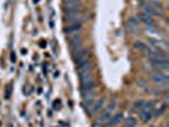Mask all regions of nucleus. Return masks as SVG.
I'll return each instance as SVG.
<instances>
[{
	"label": "nucleus",
	"mask_w": 169,
	"mask_h": 127,
	"mask_svg": "<svg viewBox=\"0 0 169 127\" xmlns=\"http://www.w3.org/2000/svg\"><path fill=\"white\" fill-rule=\"evenodd\" d=\"M139 24H140V22H139L137 17H130L129 20H127V28H129V31L132 32L133 34H136V33L140 32Z\"/></svg>",
	"instance_id": "39448f33"
},
{
	"label": "nucleus",
	"mask_w": 169,
	"mask_h": 127,
	"mask_svg": "<svg viewBox=\"0 0 169 127\" xmlns=\"http://www.w3.org/2000/svg\"><path fill=\"white\" fill-rule=\"evenodd\" d=\"M137 19H139V22H143L147 27H153L154 26V19H153V17L151 15H147V14H145V13H140L139 15H137Z\"/></svg>",
	"instance_id": "1a4fd4ad"
},
{
	"label": "nucleus",
	"mask_w": 169,
	"mask_h": 127,
	"mask_svg": "<svg viewBox=\"0 0 169 127\" xmlns=\"http://www.w3.org/2000/svg\"><path fill=\"white\" fill-rule=\"evenodd\" d=\"M144 103L145 102H143V101H137V102H135V104H133V108H135V109H141Z\"/></svg>",
	"instance_id": "412c9836"
},
{
	"label": "nucleus",
	"mask_w": 169,
	"mask_h": 127,
	"mask_svg": "<svg viewBox=\"0 0 169 127\" xmlns=\"http://www.w3.org/2000/svg\"><path fill=\"white\" fill-rule=\"evenodd\" d=\"M104 127H111V126H104Z\"/></svg>",
	"instance_id": "b1692460"
},
{
	"label": "nucleus",
	"mask_w": 169,
	"mask_h": 127,
	"mask_svg": "<svg viewBox=\"0 0 169 127\" xmlns=\"http://www.w3.org/2000/svg\"><path fill=\"white\" fill-rule=\"evenodd\" d=\"M104 104H105V99H104V98H99L98 101H94L93 103L88 104V108H87L88 113H89V115L98 113L99 111H102V109H103Z\"/></svg>",
	"instance_id": "f03ea898"
},
{
	"label": "nucleus",
	"mask_w": 169,
	"mask_h": 127,
	"mask_svg": "<svg viewBox=\"0 0 169 127\" xmlns=\"http://www.w3.org/2000/svg\"><path fill=\"white\" fill-rule=\"evenodd\" d=\"M81 20L80 22H74V23H69L65 28H64V32L66 34H71V33H78L80 29H81Z\"/></svg>",
	"instance_id": "423d86ee"
},
{
	"label": "nucleus",
	"mask_w": 169,
	"mask_h": 127,
	"mask_svg": "<svg viewBox=\"0 0 169 127\" xmlns=\"http://www.w3.org/2000/svg\"><path fill=\"white\" fill-rule=\"evenodd\" d=\"M136 118L133 117H127L125 119V126L123 127H136Z\"/></svg>",
	"instance_id": "a211bd4d"
},
{
	"label": "nucleus",
	"mask_w": 169,
	"mask_h": 127,
	"mask_svg": "<svg viewBox=\"0 0 169 127\" xmlns=\"http://www.w3.org/2000/svg\"><path fill=\"white\" fill-rule=\"evenodd\" d=\"M165 111V104H163V105H161V107H160V109L158 108L155 112H153V117H158V116H161V115H163V112Z\"/></svg>",
	"instance_id": "aec40b11"
},
{
	"label": "nucleus",
	"mask_w": 169,
	"mask_h": 127,
	"mask_svg": "<svg viewBox=\"0 0 169 127\" xmlns=\"http://www.w3.org/2000/svg\"><path fill=\"white\" fill-rule=\"evenodd\" d=\"M95 88V84L94 81H90V83H87V84H81V94H85L88 93V91H91V90H94Z\"/></svg>",
	"instance_id": "dca6fc26"
},
{
	"label": "nucleus",
	"mask_w": 169,
	"mask_h": 127,
	"mask_svg": "<svg viewBox=\"0 0 169 127\" xmlns=\"http://www.w3.org/2000/svg\"><path fill=\"white\" fill-rule=\"evenodd\" d=\"M10 93H12V85L8 87V90L5 91V98H9L10 97Z\"/></svg>",
	"instance_id": "4be33fe9"
},
{
	"label": "nucleus",
	"mask_w": 169,
	"mask_h": 127,
	"mask_svg": "<svg viewBox=\"0 0 169 127\" xmlns=\"http://www.w3.org/2000/svg\"><path fill=\"white\" fill-rule=\"evenodd\" d=\"M140 118L144 122H149L153 118V112H146V111H141L140 112Z\"/></svg>",
	"instance_id": "f3484780"
},
{
	"label": "nucleus",
	"mask_w": 169,
	"mask_h": 127,
	"mask_svg": "<svg viewBox=\"0 0 169 127\" xmlns=\"http://www.w3.org/2000/svg\"><path fill=\"white\" fill-rule=\"evenodd\" d=\"M79 79H80V83L81 84H87V83L93 81V74H91V70H90V71L80 73L79 74Z\"/></svg>",
	"instance_id": "9b49d317"
},
{
	"label": "nucleus",
	"mask_w": 169,
	"mask_h": 127,
	"mask_svg": "<svg viewBox=\"0 0 169 127\" xmlns=\"http://www.w3.org/2000/svg\"><path fill=\"white\" fill-rule=\"evenodd\" d=\"M122 118H123V115L122 113H117V115H113L111 118H109V121L107 122L108 123V126H111V127H113V126H116V125H118L119 122L122 121Z\"/></svg>",
	"instance_id": "4468645a"
},
{
	"label": "nucleus",
	"mask_w": 169,
	"mask_h": 127,
	"mask_svg": "<svg viewBox=\"0 0 169 127\" xmlns=\"http://www.w3.org/2000/svg\"><path fill=\"white\" fill-rule=\"evenodd\" d=\"M88 57H89V50L88 48H80L79 51L73 53V59H74L75 63H79L84 60H88Z\"/></svg>",
	"instance_id": "20e7f679"
},
{
	"label": "nucleus",
	"mask_w": 169,
	"mask_h": 127,
	"mask_svg": "<svg viewBox=\"0 0 169 127\" xmlns=\"http://www.w3.org/2000/svg\"><path fill=\"white\" fill-rule=\"evenodd\" d=\"M65 14V18H73V17H79L83 12V5L76 4V5H70V6H64L62 8Z\"/></svg>",
	"instance_id": "f257e3e1"
},
{
	"label": "nucleus",
	"mask_w": 169,
	"mask_h": 127,
	"mask_svg": "<svg viewBox=\"0 0 169 127\" xmlns=\"http://www.w3.org/2000/svg\"><path fill=\"white\" fill-rule=\"evenodd\" d=\"M151 65L154 67H157L159 70H167L169 67V62L168 60H151Z\"/></svg>",
	"instance_id": "9d476101"
},
{
	"label": "nucleus",
	"mask_w": 169,
	"mask_h": 127,
	"mask_svg": "<svg viewBox=\"0 0 169 127\" xmlns=\"http://www.w3.org/2000/svg\"><path fill=\"white\" fill-rule=\"evenodd\" d=\"M81 37L78 36V34L75 33V36L71 38V45H70V51H71V53H75L76 51H79L81 48Z\"/></svg>",
	"instance_id": "0eeeda50"
},
{
	"label": "nucleus",
	"mask_w": 169,
	"mask_h": 127,
	"mask_svg": "<svg viewBox=\"0 0 169 127\" xmlns=\"http://www.w3.org/2000/svg\"><path fill=\"white\" fill-rule=\"evenodd\" d=\"M140 9H141L143 13L147 14V15H154V14H155V12H154L153 6L150 5V3H141V5H140Z\"/></svg>",
	"instance_id": "ddd939ff"
},
{
	"label": "nucleus",
	"mask_w": 169,
	"mask_h": 127,
	"mask_svg": "<svg viewBox=\"0 0 169 127\" xmlns=\"http://www.w3.org/2000/svg\"><path fill=\"white\" fill-rule=\"evenodd\" d=\"M149 76H150V79H151L153 81H155L157 84H159V85H167L168 81H169V80H168L167 74L161 73V71L150 73V74H149Z\"/></svg>",
	"instance_id": "7ed1b4c3"
},
{
	"label": "nucleus",
	"mask_w": 169,
	"mask_h": 127,
	"mask_svg": "<svg viewBox=\"0 0 169 127\" xmlns=\"http://www.w3.org/2000/svg\"><path fill=\"white\" fill-rule=\"evenodd\" d=\"M139 2H140V3H144V0H139Z\"/></svg>",
	"instance_id": "5701e85b"
},
{
	"label": "nucleus",
	"mask_w": 169,
	"mask_h": 127,
	"mask_svg": "<svg viewBox=\"0 0 169 127\" xmlns=\"http://www.w3.org/2000/svg\"><path fill=\"white\" fill-rule=\"evenodd\" d=\"M91 66H93V65H91V61L90 60H84V61H81L79 63H76V69H78L79 74L80 73H84V71H90Z\"/></svg>",
	"instance_id": "6e6552de"
},
{
	"label": "nucleus",
	"mask_w": 169,
	"mask_h": 127,
	"mask_svg": "<svg viewBox=\"0 0 169 127\" xmlns=\"http://www.w3.org/2000/svg\"><path fill=\"white\" fill-rule=\"evenodd\" d=\"M94 99H95V91L94 90L88 91V93L83 94V103H84V105H88L90 103H93Z\"/></svg>",
	"instance_id": "f8f14e48"
},
{
	"label": "nucleus",
	"mask_w": 169,
	"mask_h": 127,
	"mask_svg": "<svg viewBox=\"0 0 169 127\" xmlns=\"http://www.w3.org/2000/svg\"><path fill=\"white\" fill-rule=\"evenodd\" d=\"M62 2H64V6H70V5L80 4L81 0H62Z\"/></svg>",
	"instance_id": "6ab92c4d"
},
{
	"label": "nucleus",
	"mask_w": 169,
	"mask_h": 127,
	"mask_svg": "<svg viewBox=\"0 0 169 127\" xmlns=\"http://www.w3.org/2000/svg\"><path fill=\"white\" fill-rule=\"evenodd\" d=\"M133 48L137 50V51H141V52H149V48H147L146 43H144V42H141V41L133 42Z\"/></svg>",
	"instance_id": "2eb2a0df"
}]
</instances>
